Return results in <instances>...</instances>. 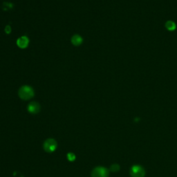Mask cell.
I'll return each instance as SVG.
<instances>
[{
    "instance_id": "cell-1",
    "label": "cell",
    "mask_w": 177,
    "mask_h": 177,
    "mask_svg": "<svg viewBox=\"0 0 177 177\" xmlns=\"http://www.w3.org/2000/svg\"><path fill=\"white\" fill-rule=\"evenodd\" d=\"M19 96L23 100H29L34 96V91L31 87L22 86L19 88Z\"/></svg>"
},
{
    "instance_id": "cell-2",
    "label": "cell",
    "mask_w": 177,
    "mask_h": 177,
    "mask_svg": "<svg viewBox=\"0 0 177 177\" xmlns=\"http://www.w3.org/2000/svg\"><path fill=\"white\" fill-rule=\"evenodd\" d=\"M130 174L132 177H144L145 170L140 165H134L131 169Z\"/></svg>"
},
{
    "instance_id": "cell-3",
    "label": "cell",
    "mask_w": 177,
    "mask_h": 177,
    "mask_svg": "<svg viewBox=\"0 0 177 177\" xmlns=\"http://www.w3.org/2000/svg\"><path fill=\"white\" fill-rule=\"evenodd\" d=\"M108 176H109L108 170L102 167L95 168L91 173L92 177H108Z\"/></svg>"
},
{
    "instance_id": "cell-4",
    "label": "cell",
    "mask_w": 177,
    "mask_h": 177,
    "mask_svg": "<svg viewBox=\"0 0 177 177\" xmlns=\"http://www.w3.org/2000/svg\"><path fill=\"white\" fill-rule=\"evenodd\" d=\"M57 147V142L53 139H48L44 143V148L46 152H52L55 150Z\"/></svg>"
},
{
    "instance_id": "cell-5",
    "label": "cell",
    "mask_w": 177,
    "mask_h": 177,
    "mask_svg": "<svg viewBox=\"0 0 177 177\" xmlns=\"http://www.w3.org/2000/svg\"><path fill=\"white\" fill-rule=\"evenodd\" d=\"M29 40L27 37L26 36H22V37H19L17 41V44L18 47L21 49L27 48V46L29 45Z\"/></svg>"
},
{
    "instance_id": "cell-6",
    "label": "cell",
    "mask_w": 177,
    "mask_h": 177,
    "mask_svg": "<svg viewBox=\"0 0 177 177\" xmlns=\"http://www.w3.org/2000/svg\"><path fill=\"white\" fill-rule=\"evenodd\" d=\"M40 105L38 103L35 102H31L28 106V110L31 114H37L40 111Z\"/></svg>"
},
{
    "instance_id": "cell-7",
    "label": "cell",
    "mask_w": 177,
    "mask_h": 177,
    "mask_svg": "<svg viewBox=\"0 0 177 177\" xmlns=\"http://www.w3.org/2000/svg\"><path fill=\"white\" fill-rule=\"evenodd\" d=\"M71 42L73 45L79 46L82 44V42H83V38H82L80 35H73L71 39Z\"/></svg>"
},
{
    "instance_id": "cell-8",
    "label": "cell",
    "mask_w": 177,
    "mask_h": 177,
    "mask_svg": "<svg viewBox=\"0 0 177 177\" xmlns=\"http://www.w3.org/2000/svg\"><path fill=\"white\" fill-rule=\"evenodd\" d=\"M11 29L10 26H7V27H6V29H5V31H6V33L7 34L10 33H11Z\"/></svg>"
}]
</instances>
